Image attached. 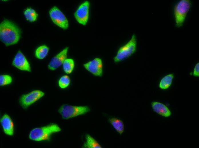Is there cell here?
<instances>
[{"mask_svg": "<svg viewBox=\"0 0 199 148\" xmlns=\"http://www.w3.org/2000/svg\"><path fill=\"white\" fill-rule=\"evenodd\" d=\"M75 66L74 62L71 58H67L62 64L63 68L66 73H71L73 71Z\"/></svg>", "mask_w": 199, "mask_h": 148, "instance_id": "18", "label": "cell"}, {"mask_svg": "<svg viewBox=\"0 0 199 148\" xmlns=\"http://www.w3.org/2000/svg\"><path fill=\"white\" fill-rule=\"evenodd\" d=\"M191 5V2L189 0H181L175 6L174 14L176 25L178 27H180L182 25Z\"/></svg>", "mask_w": 199, "mask_h": 148, "instance_id": "4", "label": "cell"}, {"mask_svg": "<svg viewBox=\"0 0 199 148\" xmlns=\"http://www.w3.org/2000/svg\"><path fill=\"white\" fill-rule=\"evenodd\" d=\"M61 130V128L57 124H52L33 129L29 133V138L31 140L37 141H49L53 134L59 132Z\"/></svg>", "mask_w": 199, "mask_h": 148, "instance_id": "2", "label": "cell"}, {"mask_svg": "<svg viewBox=\"0 0 199 148\" xmlns=\"http://www.w3.org/2000/svg\"><path fill=\"white\" fill-rule=\"evenodd\" d=\"M21 37V31L14 23L5 20L0 25V38L6 46L17 43Z\"/></svg>", "mask_w": 199, "mask_h": 148, "instance_id": "1", "label": "cell"}, {"mask_svg": "<svg viewBox=\"0 0 199 148\" xmlns=\"http://www.w3.org/2000/svg\"><path fill=\"white\" fill-rule=\"evenodd\" d=\"M12 81V78L9 75H0V85L3 86L9 85Z\"/></svg>", "mask_w": 199, "mask_h": 148, "instance_id": "21", "label": "cell"}, {"mask_svg": "<svg viewBox=\"0 0 199 148\" xmlns=\"http://www.w3.org/2000/svg\"><path fill=\"white\" fill-rule=\"evenodd\" d=\"M85 68L94 76L101 77L103 73V63L101 59L96 57L83 65Z\"/></svg>", "mask_w": 199, "mask_h": 148, "instance_id": "9", "label": "cell"}, {"mask_svg": "<svg viewBox=\"0 0 199 148\" xmlns=\"http://www.w3.org/2000/svg\"><path fill=\"white\" fill-rule=\"evenodd\" d=\"M193 75L195 77L199 76V63H197L195 65L193 73Z\"/></svg>", "mask_w": 199, "mask_h": 148, "instance_id": "22", "label": "cell"}, {"mask_svg": "<svg viewBox=\"0 0 199 148\" xmlns=\"http://www.w3.org/2000/svg\"><path fill=\"white\" fill-rule=\"evenodd\" d=\"M49 51V48L47 46H41L36 49L35 52V56L38 59H43L47 55Z\"/></svg>", "mask_w": 199, "mask_h": 148, "instance_id": "17", "label": "cell"}, {"mask_svg": "<svg viewBox=\"0 0 199 148\" xmlns=\"http://www.w3.org/2000/svg\"><path fill=\"white\" fill-rule=\"evenodd\" d=\"M0 123L4 133L9 136H12L14 132V124L11 117L5 114L0 119Z\"/></svg>", "mask_w": 199, "mask_h": 148, "instance_id": "12", "label": "cell"}, {"mask_svg": "<svg viewBox=\"0 0 199 148\" xmlns=\"http://www.w3.org/2000/svg\"><path fill=\"white\" fill-rule=\"evenodd\" d=\"M12 65L17 69L24 71L31 72L30 64L24 55L19 50L15 56Z\"/></svg>", "mask_w": 199, "mask_h": 148, "instance_id": "10", "label": "cell"}, {"mask_svg": "<svg viewBox=\"0 0 199 148\" xmlns=\"http://www.w3.org/2000/svg\"><path fill=\"white\" fill-rule=\"evenodd\" d=\"M68 47H67L54 57L51 60L48 65L49 69L54 70L61 65L67 58Z\"/></svg>", "mask_w": 199, "mask_h": 148, "instance_id": "11", "label": "cell"}, {"mask_svg": "<svg viewBox=\"0 0 199 148\" xmlns=\"http://www.w3.org/2000/svg\"><path fill=\"white\" fill-rule=\"evenodd\" d=\"M136 40L134 34L130 39L118 49L114 58V62L118 63L130 57L136 52Z\"/></svg>", "mask_w": 199, "mask_h": 148, "instance_id": "3", "label": "cell"}, {"mask_svg": "<svg viewBox=\"0 0 199 148\" xmlns=\"http://www.w3.org/2000/svg\"><path fill=\"white\" fill-rule=\"evenodd\" d=\"M173 78L174 75L173 74H169L164 77L160 82V88L162 89L168 88L171 85Z\"/></svg>", "mask_w": 199, "mask_h": 148, "instance_id": "16", "label": "cell"}, {"mask_svg": "<svg viewBox=\"0 0 199 148\" xmlns=\"http://www.w3.org/2000/svg\"><path fill=\"white\" fill-rule=\"evenodd\" d=\"M90 110L89 108L86 106H74L63 104L58 110V112L63 119H68L83 115Z\"/></svg>", "mask_w": 199, "mask_h": 148, "instance_id": "5", "label": "cell"}, {"mask_svg": "<svg viewBox=\"0 0 199 148\" xmlns=\"http://www.w3.org/2000/svg\"><path fill=\"white\" fill-rule=\"evenodd\" d=\"M151 104L154 111L158 114L165 117H168L170 116V111L164 104L160 102H154L152 103Z\"/></svg>", "mask_w": 199, "mask_h": 148, "instance_id": "13", "label": "cell"}, {"mask_svg": "<svg viewBox=\"0 0 199 148\" xmlns=\"http://www.w3.org/2000/svg\"><path fill=\"white\" fill-rule=\"evenodd\" d=\"M86 141L82 147L85 148H102L100 144L93 137L89 134L85 136Z\"/></svg>", "mask_w": 199, "mask_h": 148, "instance_id": "15", "label": "cell"}, {"mask_svg": "<svg viewBox=\"0 0 199 148\" xmlns=\"http://www.w3.org/2000/svg\"><path fill=\"white\" fill-rule=\"evenodd\" d=\"M44 94L45 93L40 90H34L27 94L22 95L19 99V104L23 108L26 109Z\"/></svg>", "mask_w": 199, "mask_h": 148, "instance_id": "6", "label": "cell"}, {"mask_svg": "<svg viewBox=\"0 0 199 148\" xmlns=\"http://www.w3.org/2000/svg\"><path fill=\"white\" fill-rule=\"evenodd\" d=\"M71 79L69 76L65 75L62 76L59 79L58 81V85L61 89H65L67 87L70 85Z\"/></svg>", "mask_w": 199, "mask_h": 148, "instance_id": "20", "label": "cell"}, {"mask_svg": "<svg viewBox=\"0 0 199 148\" xmlns=\"http://www.w3.org/2000/svg\"><path fill=\"white\" fill-rule=\"evenodd\" d=\"M89 6V2L85 1L79 6L74 14L77 21L83 25L86 24L88 19Z\"/></svg>", "mask_w": 199, "mask_h": 148, "instance_id": "8", "label": "cell"}, {"mask_svg": "<svg viewBox=\"0 0 199 148\" xmlns=\"http://www.w3.org/2000/svg\"><path fill=\"white\" fill-rule=\"evenodd\" d=\"M109 121L114 128L120 135L123 133L124 126V122L122 120L113 118H110Z\"/></svg>", "mask_w": 199, "mask_h": 148, "instance_id": "14", "label": "cell"}, {"mask_svg": "<svg viewBox=\"0 0 199 148\" xmlns=\"http://www.w3.org/2000/svg\"><path fill=\"white\" fill-rule=\"evenodd\" d=\"M24 15L26 19L31 22L36 21L38 16L37 12L31 8L26 9L24 12Z\"/></svg>", "mask_w": 199, "mask_h": 148, "instance_id": "19", "label": "cell"}, {"mask_svg": "<svg viewBox=\"0 0 199 148\" xmlns=\"http://www.w3.org/2000/svg\"><path fill=\"white\" fill-rule=\"evenodd\" d=\"M49 14L53 22L64 29L68 27L67 19L63 13L57 7L54 6L50 10Z\"/></svg>", "mask_w": 199, "mask_h": 148, "instance_id": "7", "label": "cell"}]
</instances>
